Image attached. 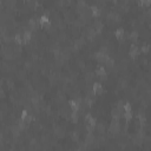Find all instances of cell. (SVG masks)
<instances>
[{"label": "cell", "instance_id": "11", "mask_svg": "<svg viewBox=\"0 0 151 151\" xmlns=\"http://www.w3.org/2000/svg\"><path fill=\"white\" fill-rule=\"evenodd\" d=\"M91 91H92L96 96H101V94L104 93V88H103V86H101L100 83H93Z\"/></svg>", "mask_w": 151, "mask_h": 151}, {"label": "cell", "instance_id": "9", "mask_svg": "<svg viewBox=\"0 0 151 151\" xmlns=\"http://www.w3.org/2000/svg\"><path fill=\"white\" fill-rule=\"evenodd\" d=\"M21 37H22V44L24 45H28L31 42V39H32V31H29L27 28L24 29Z\"/></svg>", "mask_w": 151, "mask_h": 151}, {"label": "cell", "instance_id": "5", "mask_svg": "<svg viewBox=\"0 0 151 151\" xmlns=\"http://www.w3.org/2000/svg\"><path fill=\"white\" fill-rule=\"evenodd\" d=\"M83 35H84L85 39H88V40L92 41L97 37V33H96V31L91 26H85V29L83 31Z\"/></svg>", "mask_w": 151, "mask_h": 151}, {"label": "cell", "instance_id": "39", "mask_svg": "<svg viewBox=\"0 0 151 151\" xmlns=\"http://www.w3.org/2000/svg\"><path fill=\"white\" fill-rule=\"evenodd\" d=\"M6 85H7V88H8V90H12V88L14 87V81H13L12 79H7V80H6Z\"/></svg>", "mask_w": 151, "mask_h": 151}, {"label": "cell", "instance_id": "20", "mask_svg": "<svg viewBox=\"0 0 151 151\" xmlns=\"http://www.w3.org/2000/svg\"><path fill=\"white\" fill-rule=\"evenodd\" d=\"M114 37L117 40H119L120 42H124V37H125V31L123 28H117L114 31Z\"/></svg>", "mask_w": 151, "mask_h": 151}, {"label": "cell", "instance_id": "32", "mask_svg": "<svg viewBox=\"0 0 151 151\" xmlns=\"http://www.w3.org/2000/svg\"><path fill=\"white\" fill-rule=\"evenodd\" d=\"M122 117L125 119L126 123H129L130 120H132V118H133V113H132V112H123V113H122Z\"/></svg>", "mask_w": 151, "mask_h": 151}, {"label": "cell", "instance_id": "33", "mask_svg": "<svg viewBox=\"0 0 151 151\" xmlns=\"http://www.w3.org/2000/svg\"><path fill=\"white\" fill-rule=\"evenodd\" d=\"M139 50H140V53L147 54L149 51H150V45H149V44H143V45H142V48H139Z\"/></svg>", "mask_w": 151, "mask_h": 151}, {"label": "cell", "instance_id": "13", "mask_svg": "<svg viewBox=\"0 0 151 151\" xmlns=\"http://www.w3.org/2000/svg\"><path fill=\"white\" fill-rule=\"evenodd\" d=\"M94 31H96V33L97 34H100L101 32H103V28H104V24L100 21V20H94L93 22H92V26H91Z\"/></svg>", "mask_w": 151, "mask_h": 151}, {"label": "cell", "instance_id": "1", "mask_svg": "<svg viewBox=\"0 0 151 151\" xmlns=\"http://www.w3.org/2000/svg\"><path fill=\"white\" fill-rule=\"evenodd\" d=\"M84 123H85V129L87 132H93L96 124H97V119L94 117L91 116V113H86L84 116Z\"/></svg>", "mask_w": 151, "mask_h": 151}, {"label": "cell", "instance_id": "15", "mask_svg": "<svg viewBox=\"0 0 151 151\" xmlns=\"http://www.w3.org/2000/svg\"><path fill=\"white\" fill-rule=\"evenodd\" d=\"M54 134L57 136V138H59V139H63V138L66 136V131H65V129H64L63 126H60V125H57V126L54 127Z\"/></svg>", "mask_w": 151, "mask_h": 151}, {"label": "cell", "instance_id": "6", "mask_svg": "<svg viewBox=\"0 0 151 151\" xmlns=\"http://www.w3.org/2000/svg\"><path fill=\"white\" fill-rule=\"evenodd\" d=\"M19 119L20 120H22L25 124H27V125H29L33 120H34V117L27 111V110H24L21 113H20V117H19Z\"/></svg>", "mask_w": 151, "mask_h": 151}, {"label": "cell", "instance_id": "42", "mask_svg": "<svg viewBox=\"0 0 151 151\" xmlns=\"http://www.w3.org/2000/svg\"><path fill=\"white\" fill-rule=\"evenodd\" d=\"M4 9V5H2V0H0V12Z\"/></svg>", "mask_w": 151, "mask_h": 151}, {"label": "cell", "instance_id": "28", "mask_svg": "<svg viewBox=\"0 0 151 151\" xmlns=\"http://www.w3.org/2000/svg\"><path fill=\"white\" fill-rule=\"evenodd\" d=\"M127 86H129V81H127L125 78H120L119 81H118V87H119L120 90H125Z\"/></svg>", "mask_w": 151, "mask_h": 151}, {"label": "cell", "instance_id": "18", "mask_svg": "<svg viewBox=\"0 0 151 151\" xmlns=\"http://www.w3.org/2000/svg\"><path fill=\"white\" fill-rule=\"evenodd\" d=\"M27 27L29 28V31H37L38 27H39V22H38V20L34 19V18H31V19L28 20Z\"/></svg>", "mask_w": 151, "mask_h": 151}, {"label": "cell", "instance_id": "19", "mask_svg": "<svg viewBox=\"0 0 151 151\" xmlns=\"http://www.w3.org/2000/svg\"><path fill=\"white\" fill-rule=\"evenodd\" d=\"M68 107H70L71 111H77V112H79V110L81 109V104L78 103V101H76L74 99H72V100H70V103H68Z\"/></svg>", "mask_w": 151, "mask_h": 151}, {"label": "cell", "instance_id": "4", "mask_svg": "<svg viewBox=\"0 0 151 151\" xmlns=\"http://www.w3.org/2000/svg\"><path fill=\"white\" fill-rule=\"evenodd\" d=\"M94 76H96L97 78H99L101 81L107 80V72H106L105 67L101 66V65H99V66L96 68V71H94Z\"/></svg>", "mask_w": 151, "mask_h": 151}, {"label": "cell", "instance_id": "16", "mask_svg": "<svg viewBox=\"0 0 151 151\" xmlns=\"http://www.w3.org/2000/svg\"><path fill=\"white\" fill-rule=\"evenodd\" d=\"M9 132H11V134H12L14 138H19L22 131H21V129H20L17 124H13V125L11 126V129H9Z\"/></svg>", "mask_w": 151, "mask_h": 151}, {"label": "cell", "instance_id": "38", "mask_svg": "<svg viewBox=\"0 0 151 151\" xmlns=\"http://www.w3.org/2000/svg\"><path fill=\"white\" fill-rule=\"evenodd\" d=\"M17 125H18V126L21 129V131H25V130L28 127V125H27V124H25V123H24L22 120H20V119L17 122Z\"/></svg>", "mask_w": 151, "mask_h": 151}, {"label": "cell", "instance_id": "8", "mask_svg": "<svg viewBox=\"0 0 151 151\" xmlns=\"http://www.w3.org/2000/svg\"><path fill=\"white\" fill-rule=\"evenodd\" d=\"M139 54H140V50H139V47H138L137 45L132 44V45L130 46V48H129V57H131L132 59H136Z\"/></svg>", "mask_w": 151, "mask_h": 151}, {"label": "cell", "instance_id": "40", "mask_svg": "<svg viewBox=\"0 0 151 151\" xmlns=\"http://www.w3.org/2000/svg\"><path fill=\"white\" fill-rule=\"evenodd\" d=\"M123 105H124V103H123V100H119V101L117 103V105H116V107H117L118 110H120V111L123 112Z\"/></svg>", "mask_w": 151, "mask_h": 151}, {"label": "cell", "instance_id": "17", "mask_svg": "<svg viewBox=\"0 0 151 151\" xmlns=\"http://www.w3.org/2000/svg\"><path fill=\"white\" fill-rule=\"evenodd\" d=\"M90 11H91V15H92V18H94V19H97V18H99L100 15H101V8H99L98 6H90Z\"/></svg>", "mask_w": 151, "mask_h": 151}, {"label": "cell", "instance_id": "27", "mask_svg": "<svg viewBox=\"0 0 151 151\" xmlns=\"http://www.w3.org/2000/svg\"><path fill=\"white\" fill-rule=\"evenodd\" d=\"M94 73L93 72H87L86 74H85V81H86V84H93V79H94Z\"/></svg>", "mask_w": 151, "mask_h": 151}, {"label": "cell", "instance_id": "24", "mask_svg": "<svg viewBox=\"0 0 151 151\" xmlns=\"http://www.w3.org/2000/svg\"><path fill=\"white\" fill-rule=\"evenodd\" d=\"M68 119L71 120V123L73 124H77L79 122V113L77 111H71L70 116H68Z\"/></svg>", "mask_w": 151, "mask_h": 151}, {"label": "cell", "instance_id": "30", "mask_svg": "<svg viewBox=\"0 0 151 151\" xmlns=\"http://www.w3.org/2000/svg\"><path fill=\"white\" fill-rule=\"evenodd\" d=\"M96 130H97V132L99 133V134H105V125L103 124V123H100V124H96V127H94Z\"/></svg>", "mask_w": 151, "mask_h": 151}, {"label": "cell", "instance_id": "21", "mask_svg": "<svg viewBox=\"0 0 151 151\" xmlns=\"http://www.w3.org/2000/svg\"><path fill=\"white\" fill-rule=\"evenodd\" d=\"M88 6L86 5V2H85V0H78V2H77V5H76V11H77V13L79 14V13H81L85 8H87Z\"/></svg>", "mask_w": 151, "mask_h": 151}, {"label": "cell", "instance_id": "35", "mask_svg": "<svg viewBox=\"0 0 151 151\" xmlns=\"http://www.w3.org/2000/svg\"><path fill=\"white\" fill-rule=\"evenodd\" d=\"M150 4H151V0H138V5L140 6V7H149L150 6Z\"/></svg>", "mask_w": 151, "mask_h": 151}, {"label": "cell", "instance_id": "29", "mask_svg": "<svg viewBox=\"0 0 151 151\" xmlns=\"http://www.w3.org/2000/svg\"><path fill=\"white\" fill-rule=\"evenodd\" d=\"M138 38H139V34L137 31H132L130 34H129V39L132 41V42H137L138 41Z\"/></svg>", "mask_w": 151, "mask_h": 151}, {"label": "cell", "instance_id": "14", "mask_svg": "<svg viewBox=\"0 0 151 151\" xmlns=\"http://www.w3.org/2000/svg\"><path fill=\"white\" fill-rule=\"evenodd\" d=\"M85 44H86V39H85L84 37H78V38H76V40H74V42H73V47H74V50H79V48H81Z\"/></svg>", "mask_w": 151, "mask_h": 151}, {"label": "cell", "instance_id": "26", "mask_svg": "<svg viewBox=\"0 0 151 151\" xmlns=\"http://www.w3.org/2000/svg\"><path fill=\"white\" fill-rule=\"evenodd\" d=\"M13 42H14L15 45H19V46L24 45V44H22V37H21L20 33H17V34L13 35Z\"/></svg>", "mask_w": 151, "mask_h": 151}, {"label": "cell", "instance_id": "3", "mask_svg": "<svg viewBox=\"0 0 151 151\" xmlns=\"http://www.w3.org/2000/svg\"><path fill=\"white\" fill-rule=\"evenodd\" d=\"M1 55L4 57V59L5 60H14L17 57H15V54H14V52H13V47H11V46H2L1 47Z\"/></svg>", "mask_w": 151, "mask_h": 151}, {"label": "cell", "instance_id": "31", "mask_svg": "<svg viewBox=\"0 0 151 151\" xmlns=\"http://www.w3.org/2000/svg\"><path fill=\"white\" fill-rule=\"evenodd\" d=\"M104 65L107 67V68H110V70H112L113 67H114V60L111 58V57H109L107 59H106V61L104 63Z\"/></svg>", "mask_w": 151, "mask_h": 151}, {"label": "cell", "instance_id": "22", "mask_svg": "<svg viewBox=\"0 0 151 151\" xmlns=\"http://www.w3.org/2000/svg\"><path fill=\"white\" fill-rule=\"evenodd\" d=\"M137 117H138V123L140 124V127H145L146 126V117H145L144 111H139Z\"/></svg>", "mask_w": 151, "mask_h": 151}, {"label": "cell", "instance_id": "23", "mask_svg": "<svg viewBox=\"0 0 151 151\" xmlns=\"http://www.w3.org/2000/svg\"><path fill=\"white\" fill-rule=\"evenodd\" d=\"M122 111L120 110H118L117 107H114L112 111H111V116H112V119H114V120H120V118H122Z\"/></svg>", "mask_w": 151, "mask_h": 151}, {"label": "cell", "instance_id": "36", "mask_svg": "<svg viewBox=\"0 0 151 151\" xmlns=\"http://www.w3.org/2000/svg\"><path fill=\"white\" fill-rule=\"evenodd\" d=\"M13 52H14L15 57H18V55H20V54H21V52H22V47H21V46H19V45H15V46L13 47Z\"/></svg>", "mask_w": 151, "mask_h": 151}, {"label": "cell", "instance_id": "7", "mask_svg": "<svg viewBox=\"0 0 151 151\" xmlns=\"http://www.w3.org/2000/svg\"><path fill=\"white\" fill-rule=\"evenodd\" d=\"M106 19H107L110 22H113V24H117V22H120V21H122V17H120L117 12H110V13L106 15Z\"/></svg>", "mask_w": 151, "mask_h": 151}, {"label": "cell", "instance_id": "37", "mask_svg": "<svg viewBox=\"0 0 151 151\" xmlns=\"http://www.w3.org/2000/svg\"><path fill=\"white\" fill-rule=\"evenodd\" d=\"M123 112H132V105L130 103H124V105H123Z\"/></svg>", "mask_w": 151, "mask_h": 151}, {"label": "cell", "instance_id": "43", "mask_svg": "<svg viewBox=\"0 0 151 151\" xmlns=\"http://www.w3.org/2000/svg\"><path fill=\"white\" fill-rule=\"evenodd\" d=\"M25 1H29V0H25Z\"/></svg>", "mask_w": 151, "mask_h": 151}, {"label": "cell", "instance_id": "41", "mask_svg": "<svg viewBox=\"0 0 151 151\" xmlns=\"http://www.w3.org/2000/svg\"><path fill=\"white\" fill-rule=\"evenodd\" d=\"M4 97H5V91H4L2 86H0V99L4 98Z\"/></svg>", "mask_w": 151, "mask_h": 151}, {"label": "cell", "instance_id": "12", "mask_svg": "<svg viewBox=\"0 0 151 151\" xmlns=\"http://www.w3.org/2000/svg\"><path fill=\"white\" fill-rule=\"evenodd\" d=\"M84 142H86L91 146V149H93L94 147V143H96V136L93 134V132H87L85 134V140Z\"/></svg>", "mask_w": 151, "mask_h": 151}, {"label": "cell", "instance_id": "34", "mask_svg": "<svg viewBox=\"0 0 151 151\" xmlns=\"http://www.w3.org/2000/svg\"><path fill=\"white\" fill-rule=\"evenodd\" d=\"M79 131H73L72 133H71V139L73 140V142H76V143H79Z\"/></svg>", "mask_w": 151, "mask_h": 151}, {"label": "cell", "instance_id": "25", "mask_svg": "<svg viewBox=\"0 0 151 151\" xmlns=\"http://www.w3.org/2000/svg\"><path fill=\"white\" fill-rule=\"evenodd\" d=\"M55 101H57V104H59V105L65 104V101H66V96H65L63 92H59V93L57 94V97H55Z\"/></svg>", "mask_w": 151, "mask_h": 151}, {"label": "cell", "instance_id": "10", "mask_svg": "<svg viewBox=\"0 0 151 151\" xmlns=\"http://www.w3.org/2000/svg\"><path fill=\"white\" fill-rule=\"evenodd\" d=\"M109 57H110L109 53H103V52H100V51H98V52L94 54V59H96L99 64H104Z\"/></svg>", "mask_w": 151, "mask_h": 151}, {"label": "cell", "instance_id": "2", "mask_svg": "<svg viewBox=\"0 0 151 151\" xmlns=\"http://www.w3.org/2000/svg\"><path fill=\"white\" fill-rule=\"evenodd\" d=\"M120 131H122V127H120L119 120L112 119V122H111V124L109 126V131H107L109 132V137L110 138H114L116 136H118L120 133Z\"/></svg>", "mask_w": 151, "mask_h": 151}]
</instances>
